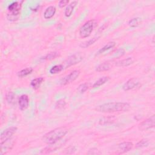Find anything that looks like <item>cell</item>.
Here are the masks:
<instances>
[{
  "mask_svg": "<svg viewBox=\"0 0 155 155\" xmlns=\"http://www.w3.org/2000/svg\"><path fill=\"white\" fill-rule=\"evenodd\" d=\"M130 105L127 102H112L102 104L96 108V110L101 113H114L126 111L129 110Z\"/></svg>",
  "mask_w": 155,
  "mask_h": 155,
  "instance_id": "obj_1",
  "label": "cell"
},
{
  "mask_svg": "<svg viewBox=\"0 0 155 155\" xmlns=\"http://www.w3.org/2000/svg\"><path fill=\"white\" fill-rule=\"evenodd\" d=\"M68 133V128L66 127L56 128L44 135L43 141L48 145H53L61 140Z\"/></svg>",
  "mask_w": 155,
  "mask_h": 155,
  "instance_id": "obj_2",
  "label": "cell"
},
{
  "mask_svg": "<svg viewBox=\"0 0 155 155\" xmlns=\"http://www.w3.org/2000/svg\"><path fill=\"white\" fill-rule=\"evenodd\" d=\"M21 8V2L19 1H14L10 4L7 7L8 13L7 18L9 21L18 20L20 15V11Z\"/></svg>",
  "mask_w": 155,
  "mask_h": 155,
  "instance_id": "obj_3",
  "label": "cell"
},
{
  "mask_svg": "<svg viewBox=\"0 0 155 155\" xmlns=\"http://www.w3.org/2000/svg\"><path fill=\"white\" fill-rule=\"evenodd\" d=\"M97 24V22L94 19H91L85 22L79 29V35L82 38H85L90 36Z\"/></svg>",
  "mask_w": 155,
  "mask_h": 155,
  "instance_id": "obj_4",
  "label": "cell"
},
{
  "mask_svg": "<svg viewBox=\"0 0 155 155\" xmlns=\"http://www.w3.org/2000/svg\"><path fill=\"white\" fill-rule=\"evenodd\" d=\"M83 59L82 56L80 53H75L68 57L67 59L64 61L63 66L64 68L69 67L70 66L76 65L79 63Z\"/></svg>",
  "mask_w": 155,
  "mask_h": 155,
  "instance_id": "obj_5",
  "label": "cell"
},
{
  "mask_svg": "<svg viewBox=\"0 0 155 155\" xmlns=\"http://www.w3.org/2000/svg\"><path fill=\"white\" fill-rule=\"evenodd\" d=\"M17 130V128L16 127H11L4 131H3L0 136V143L1 145L4 143L7 140L11 139L13 135L16 133Z\"/></svg>",
  "mask_w": 155,
  "mask_h": 155,
  "instance_id": "obj_6",
  "label": "cell"
},
{
  "mask_svg": "<svg viewBox=\"0 0 155 155\" xmlns=\"http://www.w3.org/2000/svg\"><path fill=\"white\" fill-rule=\"evenodd\" d=\"M80 74V71L78 70H73L70 73H69L68 75L65 76L64 78H63L61 81V84L62 85H65L68 84H70L74 81H75L79 76Z\"/></svg>",
  "mask_w": 155,
  "mask_h": 155,
  "instance_id": "obj_7",
  "label": "cell"
},
{
  "mask_svg": "<svg viewBox=\"0 0 155 155\" xmlns=\"http://www.w3.org/2000/svg\"><path fill=\"white\" fill-rule=\"evenodd\" d=\"M154 123H155V115L153 114L150 117L142 122L140 124L139 128L142 131H145V130L146 131L152 128H154Z\"/></svg>",
  "mask_w": 155,
  "mask_h": 155,
  "instance_id": "obj_8",
  "label": "cell"
},
{
  "mask_svg": "<svg viewBox=\"0 0 155 155\" xmlns=\"http://www.w3.org/2000/svg\"><path fill=\"white\" fill-rule=\"evenodd\" d=\"M140 84L139 81L138 79L136 78H133L128 80L123 85L122 88L124 91H128L132 90L137 87H138Z\"/></svg>",
  "mask_w": 155,
  "mask_h": 155,
  "instance_id": "obj_9",
  "label": "cell"
},
{
  "mask_svg": "<svg viewBox=\"0 0 155 155\" xmlns=\"http://www.w3.org/2000/svg\"><path fill=\"white\" fill-rule=\"evenodd\" d=\"M114 64H115V62L111 60L105 61V62L100 64L99 65H97L96 67V70L98 72L108 71L113 67Z\"/></svg>",
  "mask_w": 155,
  "mask_h": 155,
  "instance_id": "obj_10",
  "label": "cell"
},
{
  "mask_svg": "<svg viewBox=\"0 0 155 155\" xmlns=\"http://www.w3.org/2000/svg\"><path fill=\"white\" fill-rule=\"evenodd\" d=\"M18 105L21 110H26L29 105V98L27 94H22L18 99Z\"/></svg>",
  "mask_w": 155,
  "mask_h": 155,
  "instance_id": "obj_11",
  "label": "cell"
},
{
  "mask_svg": "<svg viewBox=\"0 0 155 155\" xmlns=\"http://www.w3.org/2000/svg\"><path fill=\"white\" fill-rule=\"evenodd\" d=\"M133 147V144L131 142H123L118 145L119 154L125 153L130 151Z\"/></svg>",
  "mask_w": 155,
  "mask_h": 155,
  "instance_id": "obj_12",
  "label": "cell"
},
{
  "mask_svg": "<svg viewBox=\"0 0 155 155\" xmlns=\"http://www.w3.org/2000/svg\"><path fill=\"white\" fill-rule=\"evenodd\" d=\"M56 11V7L53 5L48 6L46 8L44 12V17L46 19H48L51 18L55 14Z\"/></svg>",
  "mask_w": 155,
  "mask_h": 155,
  "instance_id": "obj_13",
  "label": "cell"
},
{
  "mask_svg": "<svg viewBox=\"0 0 155 155\" xmlns=\"http://www.w3.org/2000/svg\"><path fill=\"white\" fill-rule=\"evenodd\" d=\"M78 1H74L67 5V6L66 7V8L65 9V12H64V15L66 17H70L73 11L74 10V7L78 4Z\"/></svg>",
  "mask_w": 155,
  "mask_h": 155,
  "instance_id": "obj_14",
  "label": "cell"
},
{
  "mask_svg": "<svg viewBox=\"0 0 155 155\" xmlns=\"http://www.w3.org/2000/svg\"><path fill=\"white\" fill-rule=\"evenodd\" d=\"M133 58L129 57L126 59H122L120 61L116 62L115 65L117 67H127V66H128V65H131V64H133Z\"/></svg>",
  "mask_w": 155,
  "mask_h": 155,
  "instance_id": "obj_15",
  "label": "cell"
},
{
  "mask_svg": "<svg viewBox=\"0 0 155 155\" xmlns=\"http://www.w3.org/2000/svg\"><path fill=\"white\" fill-rule=\"evenodd\" d=\"M44 81V79L42 77H39V78L33 79V80H31L30 82V85L33 89L37 90L40 87L41 85L42 84Z\"/></svg>",
  "mask_w": 155,
  "mask_h": 155,
  "instance_id": "obj_16",
  "label": "cell"
},
{
  "mask_svg": "<svg viewBox=\"0 0 155 155\" xmlns=\"http://www.w3.org/2000/svg\"><path fill=\"white\" fill-rule=\"evenodd\" d=\"M116 45V43L114 42H108L107 44H105L102 48H101V49H99L97 53V54H102L104 52L113 48Z\"/></svg>",
  "mask_w": 155,
  "mask_h": 155,
  "instance_id": "obj_17",
  "label": "cell"
},
{
  "mask_svg": "<svg viewBox=\"0 0 155 155\" xmlns=\"http://www.w3.org/2000/svg\"><path fill=\"white\" fill-rule=\"evenodd\" d=\"M109 80V77L108 76H102L96 81L93 85V88H97L104 84H105Z\"/></svg>",
  "mask_w": 155,
  "mask_h": 155,
  "instance_id": "obj_18",
  "label": "cell"
},
{
  "mask_svg": "<svg viewBox=\"0 0 155 155\" xmlns=\"http://www.w3.org/2000/svg\"><path fill=\"white\" fill-rule=\"evenodd\" d=\"M32 71H33V68L31 67H27L18 71L17 75L19 78H24L31 74Z\"/></svg>",
  "mask_w": 155,
  "mask_h": 155,
  "instance_id": "obj_19",
  "label": "cell"
},
{
  "mask_svg": "<svg viewBox=\"0 0 155 155\" xmlns=\"http://www.w3.org/2000/svg\"><path fill=\"white\" fill-rule=\"evenodd\" d=\"M64 66L62 64H59V65H55L53 66L50 70V73L51 74H57L61 72L62 70H64Z\"/></svg>",
  "mask_w": 155,
  "mask_h": 155,
  "instance_id": "obj_20",
  "label": "cell"
},
{
  "mask_svg": "<svg viewBox=\"0 0 155 155\" xmlns=\"http://www.w3.org/2000/svg\"><path fill=\"white\" fill-rule=\"evenodd\" d=\"M140 22H141V19L140 18L137 17L130 20L128 22V25L131 27H136L138 26L140 24Z\"/></svg>",
  "mask_w": 155,
  "mask_h": 155,
  "instance_id": "obj_21",
  "label": "cell"
},
{
  "mask_svg": "<svg viewBox=\"0 0 155 155\" xmlns=\"http://www.w3.org/2000/svg\"><path fill=\"white\" fill-rule=\"evenodd\" d=\"M98 38H99V37H97V38H92V39H90V40H88L87 41H85V42L82 43L80 45V46L81 47L84 48H85L90 46L91 45L93 44L98 39Z\"/></svg>",
  "mask_w": 155,
  "mask_h": 155,
  "instance_id": "obj_22",
  "label": "cell"
},
{
  "mask_svg": "<svg viewBox=\"0 0 155 155\" xmlns=\"http://www.w3.org/2000/svg\"><path fill=\"white\" fill-rule=\"evenodd\" d=\"M114 121V117H110V116H108V117H103V118H101L100 120H99V124H101V125H104V124H110V123H112Z\"/></svg>",
  "mask_w": 155,
  "mask_h": 155,
  "instance_id": "obj_23",
  "label": "cell"
},
{
  "mask_svg": "<svg viewBox=\"0 0 155 155\" xmlns=\"http://www.w3.org/2000/svg\"><path fill=\"white\" fill-rule=\"evenodd\" d=\"M59 56V53L58 52H51L47 54L45 56H44L42 59L45 60H51L55 59L56 57Z\"/></svg>",
  "mask_w": 155,
  "mask_h": 155,
  "instance_id": "obj_24",
  "label": "cell"
},
{
  "mask_svg": "<svg viewBox=\"0 0 155 155\" xmlns=\"http://www.w3.org/2000/svg\"><path fill=\"white\" fill-rule=\"evenodd\" d=\"M88 84L87 83H83V84H81L79 85L77 90H78L79 93H84V92H85L88 90Z\"/></svg>",
  "mask_w": 155,
  "mask_h": 155,
  "instance_id": "obj_25",
  "label": "cell"
},
{
  "mask_svg": "<svg viewBox=\"0 0 155 155\" xmlns=\"http://www.w3.org/2000/svg\"><path fill=\"white\" fill-rule=\"evenodd\" d=\"M149 144V142L147 139H142L141 140L139 141L137 143H136V147L138 148H142V147H147Z\"/></svg>",
  "mask_w": 155,
  "mask_h": 155,
  "instance_id": "obj_26",
  "label": "cell"
},
{
  "mask_svg": "<svg viewBox=\"0 0 155 155\" xmlns=\"http://www.w3.org/2000/svg\"><path fill=\"white\" fill-rule=\"evenodd\" d=\"M5 99H6V101L8 103H10V104L12 103L13 101L15 99V94H14V93L12 91H9L8 93H7L6 96H5Z\"/></svg>",
  "mask_w": 155,
  "mask_h": 155,
  "instance_id": "obj_27",
  "label": "cell"
},
{
  "mask_svg": "<svg viewBox=\"0 0 155 155\" xmlns=\"http://www.w3.org/2000/svg\"><path fill=\"white\" fill-rule=\"evenodd\" d=\"M66 104L65 101L64 99H60L56 103V107L57 108H63Z\"/></svg>",
  "mask_w": 155,
  "mask_h": 155,
  "instance_id": "obj_28",
  "label": "cell"
},
{
  "mask_svg": "<svg viewBox=\"0 0 155 155\" xmlns=\"http://www.w3.org/2000/svg\"><path fill=\"white\" fill-rule=\"evenodd\" d=\"M69 2L68 0H61L59 2V6L61 8H62L64 7H65V5H67Z\"/></svg>",
  "mask_w": 155,
  "mask_h": 155,
  "instance_id": "obj_29",
  "label": "cell"
},
{
  "mask_svg": "<svg viewBox=\"0 0 155 155\" xmlns=\"http://www.w3.org/2000/svg\"><path fill=\"white\" fill-rule=\"evenodd\" d=\"M89 151H88V154H100V152H99V150L96 149V148H93L91 150H90Z\"/></svg>",
  "mask_w": 155,
  "mask_h": 155,
  "instance_id": "obj_30",
  "label": "cell"
}]
</instances>
